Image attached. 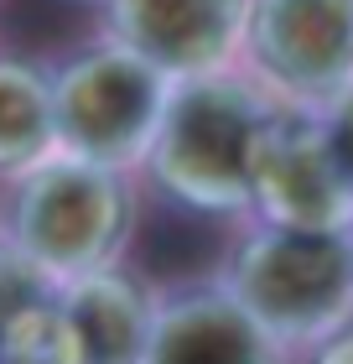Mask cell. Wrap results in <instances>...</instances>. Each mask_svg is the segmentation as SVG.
Masks as SVG:
<instances>
[{
	"label": "cell",
	"instance_id": "6da1fadb",
	"mask_svg": "<svg viewBox=\"0 0 353 364\" xmlns=\"http://www.w3.org/2000/svg\"><path fill=\"white\" fill-rule=\"evenodd\" d=\"M265 120L271 109L260 105V94L224 73L172 78L156 136L146 146L161 193L197 213L249 208V172Z\"/></svg>",
	"mask_w": 353,
	"mask_h": 364
},
{
	"label": "cell",
	"instance_id": "277c9868",
	"mask_svg": "<svg viewBox=\"0 0 353 364\" xmlns=\"http://www.w3.org/2000/svg\"><path fill=\"white\" fill-rule=\"evenodd\" d=\"M353 255L338 229H291L271 224L239 250L234 291L255 323L271 328H312L332 318L348 296Z\"/></svg>",
	"mask_w": 353,
	"mask_h": 364
},
{
	"label": "cell",
	"instance_id": "9c48e42d",
	"mask_svg": "<svg viewBox=\"0 0 353 364\" xmlns=\"http://www.w3.org/2000/svg\"><path fill=\"white\" fill-rule=\"evenodd\" d=\"M146 364H260L255 318L239 302L192 296L151 318Z\"/></svg>",
	"mask_w": 353,
	"mask_h": 364
},
{
	"label": "cell",
	"instance_id": "5b68a950",
	"mask_svg": "<svg viewBox=\"0 0 353 364\" xmlns=\"http://www.w3.org/2000/svg\"><path fill=\"white\" fill-rule=\"evenodd\" d=\"M244 42L291 99H332L353 84V0H249Z\"/></svg>",
	"mask_w": 353,
	"mask_h": 364
},
{
	"label": "cell",
	"instance_id": "8992f818",
	"mask_svg": "<svg viewBox=\"0 0 353 364\" xmlns=\"http://www.w3.org/2000/svg\"><path fill=\"white\" fill-rule=\"evenodd\" d=\"M249 203L271 224L291 229H343L353 208V182L332 161L322 120L307 114H276L260 130L255 172H249Z\"/></svg>",
	"mask_w": 353,
	"mask_h": 364
},
{
	"label": "cell",
	"instance_id": "3957f363",
	"mask_svg": "<svg viewBox=\"0 0 353 364\" xmlns=\"http://www.w3.org/2000/svg\"><path fill=\"white\" fill-rule=\"evenodd\" d=\"M166 89H172V78L114 37L78 53L53 78L58 151L104 161V167H130L136 156H146L151 136H156Z\"/></svg>",
	"mask_w": 353,
	"mask_h": 364
},
{
	"label": "cell",
	"instance_id": "8fae6325",
	"mask_svg": "<svg viewBox=\"0 0 353 364\" xmlns=\"http://www.w3.org/2000/svg\"><path fill=\"white\" fill-rule=\"evenodd\" d=\"M42 287H47V271L31 255H21L16 245L0 250V338L16 323H26L31 312H42Z\"/></svg>",
	"mask_w": 353,
	"mask_h": 364
},
{
	"label": "cell",
	"instance_id": "ba28073f",
	"mask_svg": "<svg viewBox=\"0 0 353 364\" xmlns=\"http://www.w3.org/2000/svg\"><path fill=\"white\" fill-rule=\"evenodd\" d=\"M146 338L151 312L136 281L114 271H83L53 318V364H136Z\"/></svg>",
	"mask_w": 353,
	"mask_h": 364
},
{
	"label": "cell",
	"instance_id": "7c38bea8",
	"mask_svg": "<svg viewBox=\"0 0 353 364\" xmlns=\"http://www.w3.org/2000/svg\"><path fill=\"white\" fill-rule=\"evenodd\" d=\"M327 120H322V136H327V146H332V161L343 167V177L353 182V84L343 89V94H332L327 99Z\"/></svg>",
	"mask_w": 353,
	"mask_h": 364
},
{
	"label": "cell",
	"instance_id": "52a82bcc",
	"mask_svg": "<svg viewBox=\"0 0 353 364\" xmlns=\"http://www.w3.org/2000/svg\"><path fill=\"white\" fill-rule=\"evenodd\" d=\"M109 37L166 78L218 73L244 42L249 0H104Z\"/></svg>",
	"mask_w": 353,
	"mask_h": 364
},
{
	"label": "cell",
	"instance_id": "30bf717a",
	"mask_svg": "<svg viewBox=\"0 0 353 364\" xmlns=\"http://www.w3.org/2000/svg\"><path fill=\"white\" fill-rule=\"evenodd\" d=\"M47 151H58L53 78L21 58H0V172H26Z\"/></svg>",
	"mask_w": 353,
	"mask_h": 364
},
{
	"label": "cell",
	"instance_id": "7a4b0ae2",
	"mask_svg": "<svg viewBox=\"0 0 353 364\" xmlns=\"http://www.w3.org/2000/svg\"><path fill=\"white\" fill-rule=\"evenodd\" d=\"M136 229V203L120 167L83 161L68 151H47L21 172L11 203L16 250L31 255L47 276H83L104 271L114 250Z\"/></svg>",
	"mask_w": 353,
	"mask_h": 364
}]
</instances>
